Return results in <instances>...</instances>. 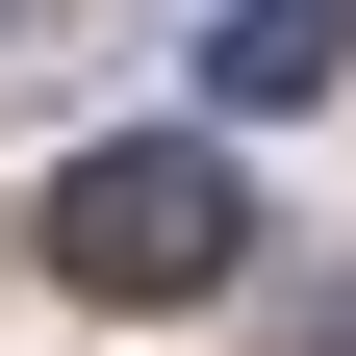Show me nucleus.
I'll return each instance as SVG.
<instances>
[{
  "label": "nucleus",
  "mask_w": 356,
  "mask_h": 356,
  "mask_svg": "<svg viewBox=\"0 0 356 356\" xmlns=\"http://www.w3.org/2000/svg\"><path fill=\"white\" fill-rule=\"evenodd\" d=\"M356 76V0H229L204 26V102H331Z\"/></svg>",
  "instance_id": "nucleus-2"
},
{
  "label": "nucleus",
  "mask_w": 356,
  "mask_h": 356,
  "mask_svg": "<svg viewBox=\"0 0 356 356\" xmlns=\"http://www.w3.org/2000/svg\"><path fill=\"white\" fill-rule=\"evenodd\" d=\"M51 26H76V0H0V51H51Z\"/></svg>",
  "instance_id": "nucleus-3"
},
{
  "label": "nucleus",
  "mask_w": 356,
  "mask_h": 356,
  "mask_svg": "<svg viewBox=\"0 0 356 356\" xmlns=\"http://www.w3.org/2000/svg\"><path fill=\"white\" fill-rule=\"evenodd\" d=\"M254 254V204H229V153H178V127H102V153L51 178V280H102V305H204Z\"/></svg>",
  "instance_id": "nucleus-1"
}]
</instances>
